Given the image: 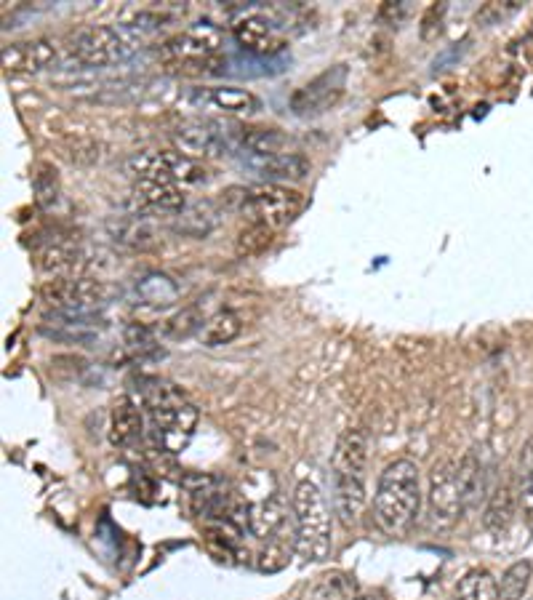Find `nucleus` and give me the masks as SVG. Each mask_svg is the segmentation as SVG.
<instances>
[{
    "instance_id": "nucleus-34",
    "label": "nucleus",
    "mask_w": 533,
    "mask_h": 600,
    "mask_svg": "<svg viewBox=\"0 0 533 600\" xmlns=\"http://www.w3.org/2000/svg\"><path fill=\"white\" fill-rule=\"evenodd\" d=\"M278 536H275V539H270V542H267V550L259 555V568H262V571H267V574H272V571H280V568L288 563V550L283 547V542H280Z\"/></svg>"
},
{
    "instance_id": "nucleus-2",
    "label": "nucleus",
    "mask_w": 533,
    "mask_h": 600,
    "mask_svg": "<svg viewBox=\"0 0 533 600\" xmlns=\"http://www.w3.org/2000/svg\"><path fill=\"white\" fill-rule=\"evenodd\" d=\"M422 510V475L411 459H395L379 475L374 494L376 523L387 534H403Z\"/></svg>"
},
{
    "instance_id": "nucleus-36",
    "label": "nucleus",
    "mask_w": 533,
    "mask_h": 600,
    "mask_svg": "<svg viewBox=\"0 0 533 600\" xmlns=\"http://www.w3.org/2000/svg\"><path fill=\"white\" fill-rule=\"evenodd\" d=\"M520 507H523V512L533 520V480L531 483H523V491H520Z\"/></svg>"
},
{
    "instance_id": "nucleus-26",
    "label": "nucleus",
    "mask_w": 533,
    "mask_h": 600,
    "mask_svg": "<svg viewBox=\"0 0 533 600\" xmlns=\"http://www.w3.org/2000/svg\"><path fill=\"white\" fill-rule=\"evenodd\" d=\"M456 600H499V579L488 568H472L456 584Z\"/></svg>"
},
{
    "instance_id": "nucleus-35",
    "label": "nucleus",
    "mask_w": 533,
    "mask_h": 600,
    "mask_svg": "<svg viewBox=\"0 0 533 600\" xmlns=\"http://www.w3.org/2000/svg\"><path fill=\"white\" fill-rule=\"evenodd\" d=\"M520 478H523V483H531L533 480V440L526 446V451H523V459H520Z\"/></svg>"
},
{
    "instance_id": "nucleus-29",
    "label": "nucleus",
    "mask_w": 533,
    "mask_h": 600,
    "mask_svg": "<svg viewBox=\"0 0 533 600\" xmlns=\"http://www.w3.org/2000/svg\"><path fill=\"white\" fill-rule=\"evenodd\" d=\"M203 326H206V320L200 318L198 310H182L163 323V334L171 336V339H187L192 334H200Z\"/></svg>"
},
{
    "instance_id": "nucleus-30",
    "label": "nucleus",
    "mask_w": 533,
    "mask_h": 600,
    "mask_svg": "<svg viewBox=\"0 0 533 600\" xmlns=\"http://www.w3.org/2000/svg\"><path fill=\"white\" fill-rule=\"evenodd\" d=\"M315 600H358L352 576H344V574L326 576L323 584L315 590Z\"/></svg>"
},
{
    "instance_id": "nucleus-7",
    "label": "nucleus",
    "mask_w": 533,
    "mask_h": 600,
    "mask_svg": "<svg viewBox=\"0 0 533 600\" xmlns=\"http://www.w3.org/2000/svg\"><path fill=\"white\" fill-rule=\"evenodd\" d=\"M427 507H430V523L435 528H451L462 518L464 499L459 491V464L451 459H443L432 467Z\"/></svg>"
},
{
    "instance_id": "nucleus-21",
    "label": "nucleus",
    "mask_w": 533,
    "mask_h": 600,
    "mask_svg": "<svg viewBox=\"0 0 533 600\" xmlns=\"http://www.w3.org/2000/svg\"><path fill=\"white\" fill-rule=\"evenodd\" d=\"M286 502L280 496H270V499H262L248 507V531L262 539V542H270L275 536L286 528Z\"/></svg>"
},
{
    "instance_id": "nucleus-12",
    "label": "nucleus",
    "mask_w": 533,
    "mask_h": 600,
    "mask_svg": "<svg viewBox=\"0 0 533 600\" xmlns=\"http://www.w3.org/2000/svg\"><path fill=\"white\" fill-rule=\"evenodd\" d=\"M131 200L139 214H171L176 216L179 211L187 208L184 203L182 184L168 182V179H136L134 190H131Z\"/></svg>"
},
{
    "instance_id": "nucleus-19",
    "label": "nucleus",
    "mask_w": 533,
    "mask_h": 600,
    "mask_svg": "<svg viewBox=\"0 0 533 600\" xmlns=\"http://www.w3.org/2000/svg\"><path fill=\"white\" fill-rule=\"evenodd\" d=\"M144 438V416L139 403L131 398H120L112 406L110 440L118 448H134Z\"/></svg>"
},
{
    "instance_id": "nucleus-20",
    "label": "nucleus",
    "mask_w": 533,
    "mask_h": 600,
    "mask_svg": "<svg viewBox=\"0 0 533 600\" xmlns=\"http://www.w3.org/2000/svg\"><path fill=\"white\" fill-rule=\"evenodd\" d=\"M107 230H110L115 243L128 248H147L158 240V222H155V216L139 214V211L120 216V219L107 224Z\"/></svg>"
},
{
    "instance_id": "nucleus-3",
    "label": "nucleus",
    "mask_w": 533,
    "mask_h": 600,
    "mask_svg": "<svg viewBox=\"0 0 533 600\" xmlns=\"http://www.w3.org/2000/svg\"><path fill=\"white\" fill-rule=\"evenodd\" d=\"M294 510V550L299 558L318 563L326 560L331 552V510H328L326 496L320 491L315 480H302L294 488L291 499Z\"/></svg>"
},
{
    "instance_id": "nucleus-25",
    "label": "nucleus",
    "mask_w": 533,
    "mask_h": 600,
    "mask_svg": "<svg viewBox=\"0 0 533 600\" xmlns=\"http://www.w3.org/2000/svg\"><path fill=\"white\" fill-rule=\"evenodd\" d=\"M240 331H243V320H240L238 312L222 310L216 312L214 318L206 320V326H203V331L198 336L206 347H222V344L235 342Z\"/></svg>"
},
{
    "instance_id": "nucleus-23",
    "label": "nucleus",
    "mask_w": 533,
    "mask_h": 600,
    "mask_svg": "<svg viewBox=\"0 0 533 600\" xmlns=\"http://www.w3.org/2000/svg\"><path fill=\"white\" fill-rule=\"evenodd\" d=\"M459 491H462L464 510L475 507L486 496V464L480 462L475 451H470L459 462Z\"/></svg>"
},
{
    "instance_id": "nucleus-18",
    "label": "nucleus",
    "mask_w": 533,
    "mask_h": 600,
    "mask_svg": "<svg viewBox=\"0 0 533 600\" xmlns=\"http://www.w3.org/2000/svg\"><path fill=\"white\" fill-rule=\"evenodd\" d=\"M232 35L238 40L240 46L259 56H272L278 54L283 48V38H280L278 27L267 19V16H243L235 27Z\"/></svg>"
},
{
    "instance_id": "nucleus-13",
    "label": "nucleus",
    "mask_w": 533,
    "mask_h": 600,
    "mask_svg": "<svg viewBox=\"0 0 533 600\" xmlns=\"http://www.w3.org/2000/svg\"><path fill=\"white\" fill-rule=\"evenodd\" d=\"M240 160L246 163L256 176L264 182H299L310 174V160L299 152H275V155H254V152H238Z\"/></svg>"
},
{
    "instance_id": "nucleus-37",
    "label": "nucleus",
    "mask_w": 533,
    "mask_h": 600,
    "mask_svg": "<svg viewBox=\"0 0 533 600\" xmlns=\"http://www.w3.org/2000/svg\"><path fill=\"white\" fill-rule=\"evenodd\" d=\"M358 600H392L387 592L382 590H374V592H363V595H358Z\"/></svg>"
},
{
    "instance_id": "nucleus-6",
    "label": "nucleus",
    "mask_w": 533,
    "mask_h": 600,
    "mask_svg": "<svg viewBox=\"0 0 533 600\" xmlns=\"http://www.w3.org/2000/svg\"><path fill=\"white\" fill-rule=\"evenodd\" d=\"M126 174L131 179H168L176 184L208 182V171L198 160L187 158L179 150H144L126 160Z\"/></svg>"
},
{
    "instance_id": "nucleus-11",
    "label": "nucleus",
    "mask_w": 533,
    "mask_h": 600,
    "mask_svg": "<svg viewBox=\"0 0 533 600\" xmlns=\"http://www.w3.org/2000/svg\"><path fill=\"white\" fill-rule=\"evenodd\" d=\"M222 48V32L211 22H198L163 43L160 54L171 62H208Z\"/></svg>"
},
{
    "instance_id": "nucleus-31",
    "label": "nucleus",
    "mask_w": 533,
    "mask_h": 600,
    "mask_svg": "<svg viewBox=\"0 0 533 600\" xmlns=\"http://www.w3.org/2000/svg\"><path fill=\"white\" fill-rule=\"evenodd\" d=\"M272 243V230L270 227H262V224H248L246 230L238 235V254L240 256H251L259 254L264 248Z\"/></svg>"
},
{
    "instance_id": "nucleus-17",
    "label": "nucleus",
    "mask_w": 533,
    "mask_h": 600,
    "mask_svg": "<svg viewBox=\"0 0 533 600\" xmlns=\"http://www.w3.org/2000/svg\"><path fill=\"white\" fill-rule=\"evenodd\" d=\"M331 496L334 510L344 526H355L366 507V475L350 472H331Z\"/></svg>"
},
{
    "instance_id": "nucleus-10",
    "label": "nucleus",
    "mask_w": 533,
    "mask_h": 600,
    "mask_svg": "<svg viewBox=\"0 0 533 600\" xmlns=\"http://www.w3.org/2000/svg\"><path fill=\"white\" fill-rule=\"evenodd\" d=\"M171 136L179 152L192 160L219 158V155L235 152L232 131H227V126L219 120H190L176 128Z\"/></svg>"
},
{
    "instance_id": "nucleus-15",
    "label": "nucleus",
    "mask_w": 533,
    "mask_h": 600,
    "mask_svg": "<svg viewBox=\"0 0 533 600\" xmlns=\"http://www.w3.org/2000/svg\"><path fill=\"white\" fill-rule=\"evenodd\" d=\"M198 110H216L227 112V115H243V112H256L262 104L251 91L235 86H206V88H192L187 96Z\"/></svg>"
},
{
    "instance_id": "nucleus-32",
    "label": "nucleus",
    "mask_w": 533,
    "mask_h": 600,
    "mask_svg": "<svg viewBox=\"0 0 533 600\" xmlns=\"http://www.w3.org/2000/svg\"><path fill=\"white\" fill-rule=\"evenodd\" d=\"M35 192H38V203L40 206H54L59 200V176H56V168L43 163L35 174Z\"/></svg>"
},
{
    "instance_id": "nucleus-28",
    "label": "nucleus",
    "mask_w": 533,
    "mask_h": 600,
    "mask_svg": "<svg viewBox=\"0 0 533 600\" xmlns=\"http://www.w3.org/2000/svg\"><path fill=\"white\" fill-rule=\"evenodd\" d=\"M528 582H531V563L528 560L512 563L499 582V600H526Z\"/></svg>"
},
{
    "instance_id": "nucleus-16",
    "label": "nucleus",
    "mask_w": 533,
    "mask_h": 600,
    "mask_svg": "<svg viewBox=\"0 0 533 600\" xmlns=\"http://www.w3.org/2000/svg\"><path fill=\"white\" fill-rule=\"evenodd\" d=\"M86 254L72 238L54 235L40 243L38 248V267L54 278H75V272L83 270Z\"/></svg>"
},
{
    "instance_id": "nucleus-5",
    "label": "nucleus",
    "mask_w": 533,
    "mask_h": 600,
    "mask_svg": "<svg viewBox=\"0 0 533 600\" xmlns=\"http://www.w3.org/2000/svg\"><path fill=\"white\" fill-rule=\"evenodd\" d=\"M142 40V32L134 24L126 27H110V24H94L70 40V54L83 67H110L134 54Z\"/></svg>"
},
{
    "instance_id": "nucleus-24",
    "label": "nucleus",
    "mask_w": 533,
    "mask_h": 600,
    "mask_svg": "<svg viewBox=\"0 0 533 600\" xmlns=\"http://www.w3.org/2000/svg\"><path fill=\"white\" fill-rule=\"evenodd\" d=\"M512 520H515V496H512L510 486L496 488L491 499H488L486 512H483V526L491 534H507Z\"/></svg>"
},
{
    "instance_id": "nucleus-33",
    "label": "nucleus",
    "mask_w": 533,
    "mask_h": 600,
    "mask_svg": "<svg viewBox=\"0 0 533 600\" xmlns=\"http://www.w3.org/2000/svg\"><path fill=\"white\" fill-rule=\"evenodd\" d=\"M126 344L128 350L142 358L144 352H155L158 355V344H155V336H152L150 328L144 326H128L126 328Z\"/></svg>"
},
{
    "instance_id": "nucleus-4",
    "label": "nucleus",
    "mask_w": 533,
    "mask_h": 600,
    "mask_svg": "<svg viewBox=\"0 0 533 600\" xmlns=\"http://www.w3.org/2000/svg\"><path fill=\"white\" fill-rule=\"evenodd\" d=\"M222 206L227 211L251 216V222L270 227L275 232L299 216L302 192L272 182L254 184V187H230L227 192H222Z\"/></svg>"
},
{
    "instance_id": "nucleus-8",
    "label": "nucleus",
    "mask_w": 533,
    "mask_h": 600,
    "mask_svg": "<svg viewBox=\"0 0 533 600\" xmlns=\"http://www.w3.org/2000/svg\"><path fill=\"white\" fill-rule=\"evenodd\" d=\"M107 286L102 280L91 278H54L40 286V299L51 307V312H96L104 302Z\"/></svg>"
},
{
    "instance_id": "nucleus-1",
    "label": "nucleus",
    "mask_w": 533,
    "mask_h": 600,
    "mask_svg": "<svg viewBox=\"0 0 533 600\" xmlns=\"http://www.w3.org/2000/svg\"><path fill=\"white\" fill-rule=\"evenodd\" d=\"M144 411L150 414L152 435L168 454H182L198 427V408L184 398L182 390L160 379H142L139 387Z\"/></svg>"
},
{
    "instance_id": "nucleus-22",
    "label": "nucleus",
    "mask_w": 533,
    "mask_h": 600,
    "mask_svg": "<svg viewBox=\"0 0 533 600\" xmlns=\"http://www.w3.org/2000/svg\"><path fill=\"white\" fill-rule=\"evenodd\" d=\"M219 216H222V211L214 203H208V200L192 203V206L176 214L174 230L182 232V235H190V238H206L208 232L219 224Z\"/></svg>"
},
{
    "instance_id": "nucleus-14",
    "label": "nucleus",
    "mask_w": 533,
    "mask_h": 600,
    "mask_svg": "<svg viewBox=\"0 0 533 600\" xmlns=\"http://www.w3.org/2000/svg\"><path fill=\"white\" fill-rule=\"evenodd\" d=\"M56 43L48 38L19 40L3 46V64L6 70L22 72V75H35V72L48 70L56 62Z\"/></svg>"
},
{
    "instance_id": "nucleus-9",
    "label": "nucleus",
    "mask_w": 533,
    "mask_h": 600,
    "mask_svg": "<svg viewBox=\"0 0 533 600\" xmlns=\"http://www.w3.org/2000/svg\"><path fill=\"white\" fill-rule=\"evenodd\" d=\"M347 78H350V70H347L344 64L328 67L326 72H320L318 78L304 83V86L291 96V110H294L299 118H318V115L328 112L331 107H336V102L342 99L344 88H347Z\"/></svg>"
},
{
    "instance_id": "nucleus-27",
    "label": "nucleus",
    "mask_w": 533,
    "mask_h": 600,
    "mask_svg": "<svg viewBox=\"0 0 533 600\" xmlns=\"http://www.w3.org/2000/svg\"><path fill=\"white\" fill-rule=\"evenodd\" d=\"M136 294H139V299L144 304H150V307H171L179 299V286L168 275L150 272V275H144L136 283Z\"/></svg>"
},
{
    "instance_id": "nucleus-38",
    "label": "nucleus",
    "mask_w": 533,
    "mask_h": 600,
    "mask_svg": "<svg viewBox=\"0 0 533 600\" xmlns=\"http://www.w3.org/2000/svg\"><path fill=\"white\" fill-rule=\"evenodd\" d=\"M526 600H533V595H531V598H526Z\"/></svg>"
}]
</instances>
